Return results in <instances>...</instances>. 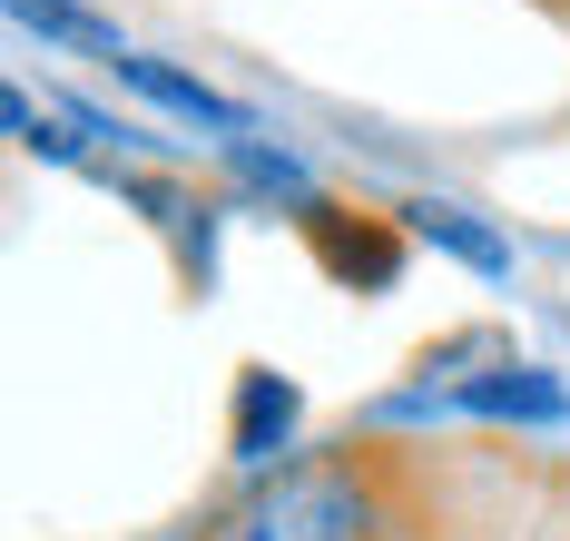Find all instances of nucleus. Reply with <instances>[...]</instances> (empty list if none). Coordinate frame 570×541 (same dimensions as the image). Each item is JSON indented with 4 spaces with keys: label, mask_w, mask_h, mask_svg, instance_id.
Listing matches in <instances>:
<instances>
[{
    "label": "nucleus",
    "mask_w": 570,
    "mask_h": 541,
    "mask_svg": "<svg viewBox=\"0 0 570 541\" xmlns=\"http://www.w3.org/2000/svg\"><path fill=\"white\" fill-rule=\"evenodd\" d=\"M384 522H394L384 463L344 443V453H305V463L256 473L197 541H374Z\"/></svg>",
    "instance_id": "obj_1"
},
{
    "label": "nucleus",
    "mask_w": 570,
    "mask_h": 541,
    "mask_svg": "<svg viewBox=\"0 0 570 541\" xmlns=\"http://www.w3.org/2000/svg\"><path fill=\"white\" fill-rule=\"evenodd\" d=\"M305 237L325 256V276H344V286H394L403 237L384 217H364V207H305Z\"/></svg>",
    "instance_id": "obj_2"
},
{
    "label": "nucleus",
    "mask_w": 570,
    "mask_h": 541,
    "mask_svg": "<svg viewBox=\"0 0 570 541\" xmlns=\"http://www.w3.org/2000/svg\"><path fill=\"white\" fill-rule=\"evenodd\" d=\"M109 69L128 79V89H148L158 109H177V119H197V128H227V138H246V109H236V99H217L207 79H177L168 60H138V50H118Z\"/></svg>",
    "instance_id": "obj_3"
},
{
    "label": "nucleus",
    "mask_w": 570,
    "mask_h": 541,
    "mask_svg": "<svg viewBox=\"0 0 570 541\" xmlns=\"http://www.w3.org/2000/svg\"><path fill=\"white\" fill-rule=\"evenodd\" d=\"M462 404H472V414H521V423H551L570 404L561 384H551V374H541V364H492V374H482V384H462Z\"/></svg>",
    "instance_id": "obj_4"
},
{
    "label": "nucleus",
    "mask_w": 570,
    "mask_h": 541,
    "mask_svg": "<svg viewBox=\"0 0 570 541\" xmlns=\"http://www.w3.org/2000/svg\"><path fill=\"white\" fill-rule=\"evenodd\" d=\"M285 423H295V384H276L266 364H246V384H236V453L266 463L285 443Z\"/></svg>",
    "instance_id": "obj_5"
},
{
    "label": "nucleus",
    "mask_w": 570,
    "mask_h": 541,
    "mask_svg": "<svg viewBox=\"0 0 570 541\" xmlns=\"http://www.w3.org/2000/svg\"><path fill=\"white\" fill-rule=\"evenodd\" d=\"M403 227H413V237H433V246H453L462 266H482V276H502V266H512V246L492 237V227H472L462 207H443V197H413V207H403Z\"/></svg>",
    "instance_id": "obj_6"
},
{
    "label": "nucleus",
    "mask_w": 570,
    "mask_h": 541,
    "mask_svg": "<svg viewBox=\"0 0 570 541\" xmlns=\"http://www.w3.org/2000/svg\"><path fill=\"white\" fill-rule=\"evenodd\" d=\"M10 10H20L30 30H59V40H89L99 60H118V30H99V20H89V10H69V0H10Z\"/></svg>",
    "instance_id": "obj_7"
}]
</instances>
